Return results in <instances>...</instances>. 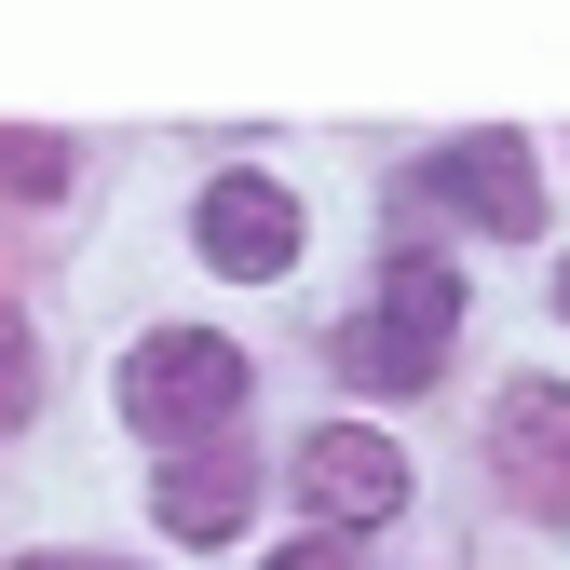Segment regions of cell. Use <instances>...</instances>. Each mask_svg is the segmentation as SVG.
Wrapping results in <instances>:
<instances>
[{"instance_id": "6da1fadb", "label": "cell", "mask_w": 570, "mask_h": 570, "mask_svg": "<svg viewBox=\"0 0 570 570\" xmlns=\"http://www.w3.org/2000/svg\"><path fill=\"white\" fill-rule=\"evenodd\" d=\"M449 326H462L449 258H394V272H381V299L340 326V367L367 381V394H407V381H435V367H449Z\"/></svg>"}, {"instance_id": "7a4b0ae2", "label": "cell", "mask_w": 570, "mask_h": 570, "mask_svg": "<svg viewBox=\"0 0 570 570\" xmlns=\"http://www.w3.org/2000/svg\"><path fill=\"white\" fill-rule=\"evenodd\" d=\"M122 407L150 421L164 449H218V421L245 407V353L218 326H164V340H136V367H122Z\"/></svg>"}, {"instance_id": "3957f363", "label": "cell", "mask_w": 570, "mask_h": 570, "mask_svg": "<svg viewBox=\"0 0 570 570\" xmlns=\"http://www.w3.org/2000/svg\"><path fill=\"white\" fill-rule=\"evenodd\" d=\"M421 204H449V218L530 245V232H543V164H530V136H462V150L421 164Z\"/></svg>"}, {"instance_id": "277c9868", "label": "cell", "mask_w": 570, "mask_h": 570, "mask_svg": "<svg viewBox=\"0 0 570 570\" xmlns=\"http://www.w3.org/2000/svg\"><path fill=\"white\" fill-rule=\"evenodd\" d=\"M299 503H313L326 530H381V517H407V462H394V435H367V421H313V435H299Z\"/></svg>"}, {"instance_id": "5b68a950", "label": "cell", "mask_w": 570, "mask_h": 570, "mask_svg": "<svg viewBox=\"0 0 570 570\" xmlns=\"http://www.w3.org/2000/svg\"><path fill=\"white\" fill-rule=\"evenodd\" d=\"M489 449H503L530 517H570V381H517L503 407H489Z\"/></svg>"}, {"instance_id": "8992f818", "label": "cell", "mask_w": 570, "mask_h": 570, "mask_svg": "<svg viewBox=\"0 0 570 570\" xmlns=\"http://www.w3.org/2000/svg\"><path fill=\"white\" fill-rule=\"evenodd\" d=\"M204 258H218L232 285H272L285 258H299V204H285L272 177H218L204 190Z\"/></svg>"}, {"instance_id": "52a82bcc", "label": "cell", "mask_w": 570, "mask_h": 570, "mask_svg": "<svg viewBox=\"0 0 570 570\" xmlns=\"http://www.w3.org/2000/svg\"><path fill=\"white\" fill-rule=\"evenodd\" d=\"M150 503H164V530H177V543H232V530H245V503H258V475H245L232 449H190V462H164Z\"/></svg>"}, {"instance_id": "ba28073f", "label": "cell", "mask_w": 570, "mask_h": 570, "mask_svg": "<svg viewBox=\"0 0 570 570\" xmlns=\"http://www.w3.org/2000/svg\"><path fill=\"white\" fill-rule=\"evenodd\" d=\"M28 394H41V367H28V326L0 313V421H28Z\"/></svg>"}, {"instance_id": "9c48e42d", "label": "cell", "mask_w": 570, "mask_h": 570, "mask_svg": "<svg viewBox=\"0 0 570 570\" xmlns=\"http://www.w3.org/2000/svg\"><path fill=\"white\" fill-rule=\"evenodd\" d=\"M55 177H68L55 136H14V150H0V190H55Z\"/></svg>"}, {"instance_id": "30bf717a", "label": "cell", "mask_w": 570, "mask_h": 570, "mask_svg": "<svg viewBox=\"0 0 570 570\" xmlns=\"http://www.w3.org/2000/svg\"><path fill=\"white\" fill-rule=\"evenodd\" d=\"M272 570H353V557H340V543H326V530H299V543H285V557H272Z\"/></svg>"}, {"instance_id": "8fae6325", "label": "cell", "mask_w": 570, "mask_h": 570, "mask_svg": "<svg viewBox=\"0 0 570 570\" xmlns=\"http://www.w3.org/2000/svg\"><path fill=\"white\" fill-rule=\"evenodd\" d=\"M28 570H109V557H28Z\"/></svg>"}, {"instance_id": "7c38bea8", "label": "cell", "mask_w": 570, "mask_h": 570, "mask_svg": "<svg viewBox=\"0 0 570 570\" xmlns=\"http://www.w3.org/2000/svg\"><path fill=\"white\" fill-rule=\"evenodd\" d=\"M557 313H570V272H557Z\"/></svg>"}]
</instances>
